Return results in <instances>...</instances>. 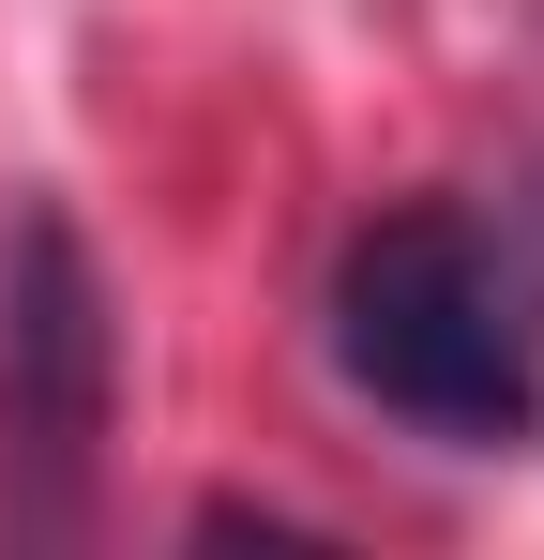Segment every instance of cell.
Listing matches in <instances>:
<instances>
[{"label":"cell","instance_id":"6da1fadb","mask_svg":"<svg viewBox=\"0 0 544 560\" xmlns=\"http://www.w3.org/2000/svg\"><path fill=\"white\" fill-rule=\"evenodd\" d=\"M333 364L424 424L453 455H515L544 409V318H530V273L484 212L453 197H409L378 212L348 258H333Z\"/></svg>","mask_w":544,"mask_h":560},{"label":"cell","instance_id":"7a4b0ae2","mask_svg":"<svg viewBox=\"0 0 544 560\" xmlns=\"http://www.w3.org/2000/svg\"><path fill=\"white\" fill-rule=\"evenodd\" d=\"M91 409H106V318H91V258L61 212H31L0 243V440H31L46 469L91 455Z\"/></svg>","mask_w":544,"mask_h":560}]
</instances>
